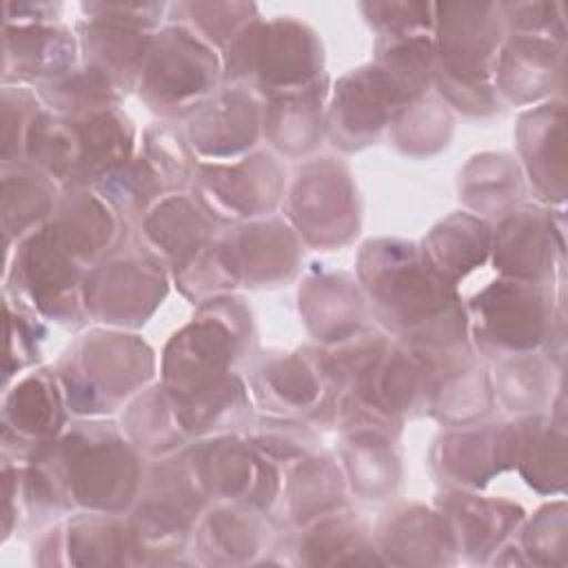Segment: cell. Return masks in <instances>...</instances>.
<instances>
[{
    "label": "cell",
    "mask_w": 568,
    "mask_h": 568,
    "mask_svg": "<svg viewBox=\"0 0 568 568\" xmlns=\"http://www.w3.org/2000/svg\"><path fill=\"white\" fill-rule=\"evenodd\" d=\"M362 277L382 317L413 339L444 342L464 331L453 284L444 280L424 255L404 244H368L362 257Z\"/></svg>",
    "instance_id": "1"
},
{
    "label": "cell",
    "mask_w": 568,
    "mask_h": 568,
    "mask_svg": "<svg viewBox=\"0 0 568 568\" xmlns=\"http://www.w3.org/2000/svg\"><path fill=\"white\" fill-rule=\"evenodd\" d=\"M24 144L33 162L58 180L87 184L122 166L131 135L115 111H91L78 118L33 115Z\"/></svg>",
    "instance_id": "2"
},
{
    "label": "cell",
    "mask_w": 568,
    "mask_h": 568,
    "mask_svg": "<svg viewBox=\"0 0 568 568\" xmlns=\"http://www.w3.org/2000/svg\"><path fill=\"white\" fill-rule=\"evenodd\" d=\"M322 49L315 33L295 20H253L226 49V75L253 80L273 100L317 89Z\"/></svg>",
    "instance_id": "3"
},
{
    "label": "cell",
    "mask_w": 568,
    "mask_h": 568,
    "mask_svg": "<svg viewBox=\"0 0 568 568\" xmlns=\"http://www.w3.org/2000/svg\"><path fill=\"white\" fill-rule=\"evenodd\" d=\"M437 82L442 93L466 91L488 98L486 78L495 69L504 18L499 4H435Z\"/></svg>",
    "instance_id": "4"
},
{
    "label": "cell",
    "mask_w": 568,
    "mask_h": 568,
    "mask_svg": "<svg viewBox=\"0 0 568 568\" xmlns=\"http://www.w3.org/2000/svg\"><path fill=\"white\" fill-rule=\"evenodd\" d=\"M58 486L87 506L115 508L131 499L138 462L126 442L113 433L75 430L58 442Z\"/></svg>",
    "instance_id": "5"
},
{
    "label": "cell",
    "mask_w": 568,
    "mask_h": 568,
    "mask_svg": "<svg viewBox=\"0 0 568 568\" xmlns=\"http://www.w3.org/2000/svg\"><path fill=\"white\" fill-rule=\"evenodd\" d=\"M213 49L186 27H166L153 36L142 69V93L155 109H197L217 80Z\"/></svg>",
    "instance_id": "6"
},
{
    "label": "cell",
    "mask_w": 568,
    "mask_h": 568,
    "mask_svg": "<svg viewBox=\"0 0 568 568\" xmlns=\"http://www.w3.org/2000/svg\"><path fill=\"white\" fill-rule=\"evenodd\" d=\"M151 353L129 335H91L73 373H64L69 404L78 410H104L113 399L131 393L151 373Z\"/></svg>",
    "instance_id": "7"
},
{
    "label": "cell",
    "mask_w": 568,
    "mask_h": 568,
    "mask_svg": "<svg viewBox=\"0 0 568 568\" xmlns=\"http://www.w3.org/2000/svg\"><path fill=\"white\" fill-rule=\"evenodd\" d=\"M477 337L497 351L524 353L552 331V308L541 284L504 280L486 286L473 302Z\"/></svg>",
    "instance_id": "8"
},
{
    "label": "cell",
    "mask_w": 568,
    "mask_h": 568,
    "mask_svg": "<svg viewBox=\"0 0 568 568\" xmlns=\"http://www.w3.org/2000/svg\"><path fill=\"white\" fill-rule=\"evenodd\" d=\"M293 220L308 242L339 244L353 229V189L348 175L331 162L308 164L293 193Z\"/></svg>",
    "instance_id": "9"
},
{
    "label": "cell",
    "mask_w": 568,
    "mask_h": 568,
    "mask_svg": "<svg viewBox=\"0 0 568 568\" xmlns=\"http://www.w3.org/2000/svg\"><path fill=\"white\" fill-rule=\"evenodd\" d=\"M162 295V271L142 257L104 264L84 282L87 308L113 324L144 322Z\"/></svg>",
    "instance_id": "10"
},
{
    "label": "cell",
    "mask_w": 568,
    "mask_h": 568,
    "mask_svg": "<svg viewBox=\"0 0 568 568\" xmlns=\"http://www.w3.org/2000/svg\"><path fill=\"white\" fill-rule=\"evenodd\" d=\"M410 100L395 78L379 64L353 71L335 89L331 126L335 138L362 142L375 135L402 104Z\"/></svg>",
    "instance_id": "11"
},
{
    "label": "cell",
    "mask_w": 568,
    "mask_h": 568,
    "mask_svg": "<svg viewBox=\"0 0 568 568\" xmlns=\"http://www.w3.org/2000/svg\"><path fill=\"white\" fill-rule=\"evenodd\" d=\"M495 82L510 100L526 102L546 95L564 73V42L513 33L497 51Z\"/></svg>",
    "instance_id": "12"
},
{
    "label": "cell",
    "mask_w": 568,
    "mask_h": 568,
    "mask_svg": "<svg viewBox=\"0 0 568 568\" xmlns=\"http://www.w3.org/2000/svg\"><path fill=\"white\" fill-rule=\"evenodd\" d=\"M260 111L251 93L229 89L209 98L193 109L191 140L204 155L226 158L246 146L257 138Z\"/></svg>",
    "instance_id": "13"
},
{
    "label": "cell",
    "mask_w": 568,
    "mask_h": 568,
    "mask_svg": "<svg viewBox=\"0 0 568 568\" xmlns=\"http://www.w3.org/2000/svg\"><path fill=\"white\" fill-rule=\"evenodd\" d=\"M242 175L237 164L204 166L200 173V191L204 200L224 206L229 215H255L271 209L282 191V171L273 158L260 153L242 160Z\"/></svg>",
    "instance_id": "14"
},
{
    "label": "cell",
    "mask_w": 568,
    "mask_h": 568,
    "mask_svg": "<svg viewBox=\"0 0 568 568\" xmlns=\"http://www.w3.org/2000/svg\"><path fill=\"white\" fill-rule=\"evenodd\" d=\"M18 253L16 271L22 288L51 315L62 306L73 311L71 291L78 284L75 257L51 235L49 229L31 235Z\"/></svg>",
    "instance_id": "15"
},
{
    "label": "cell",
    "mask_w": 568,
    "mask_h": 568,
    "mask_svg": "<svg viewBox=\"0 0 568 568\" xmlns=\"http://www.w3.org/2000/svg\"><path fill=\"white\" fill-rule=\"evenodd\" d=\"M541 211H513L495 233V264L519 282L541 284L552 275V220Z\"/></svg>",
    "instance_id": "16"
},
{
    "label": "cell",
    "mask_w": 568,
    "mask_h": 568,
    "mask_svg": "<svg viewBox=\"0 0 568 568\" xmlns=\"http://www.w3.org/2000/svg\"><path fill=\"white\" fill-rule=\"evenodd\" d=\"M564 106L557 102L528 111L519 122V149L535 189L546 200H564Z\"/></svg>",
    "instance_id": "17"
},
{
    "label": "cell",
    "mask_w": 568,
    "mask_h": 568,
    "mask_svg": "<svg viewBox=\"0 0 568 568\" xmlns=\"http://www.w3.org/2000/svg\"><path fill=\"white\" fill-rule=\"evenodd\" d=\"M7 69L20 75L60 78L71 71L75 58L73 36L49 22H16L4 29Z\"/></svg>",
    "instance_id": "18"
},
{
    "label": "cell",
    "mask_w": 568,
    "mask_h": 568,
    "mask_svg": "<svg viewBox=\"0 0 568 568\" xmlns=\"http://www.w3.org/2000/svg\"><path fill=\"white\" fill-rule=\"evenodd\" d=\"M488 242L490 231L481 220L457 213L430 233L428 242H424L422 255L444 280L455 284L459 275H466L484 262Z\"/></svg>",
    "instance_id": "19"
},
{
    "label": "cell",
    "mask_w": 568,
    "mask_h": 568,
    "mask_svg": "<svg viewBox=\"0 0 568 568\" xmlns=\"http://www.w3.org/2000/svg\"><path fill=\"white\" fill-rule=\"evenodd\" d=\"M58 393L47 375H31L16 386L4 404V426L18 437L42 442L58 430Z\"/></svg>",
    "instance_id": "20"
},
{
    "label": "cell",
    "mask_w": 568,
    "mask_h": 568,
    "mask_svg": "<svg viewBox=\"0 0 568 568\" xmlns=\"http://www.w3.org/2000/svg\"><path fill=\"white\" fill-rule=\"evenodd\" d=\"M211 220L195 202L184 197H171L162 202L153 215L146 220V233L151 240L162 246L164 253L184 260L193 257L209 237Z\"/></svg>",
    "instance_id": "21"
},
{
    "label": "cell",
    "mask_w": 568,
    "mask_h": 568,
    "mask_svg": "<svg viewBox=\"0 0 568 568\" xmlns=\"http://www.w3.org/2000/svg\"><path fill=\"white\" fill-rule=\"evenodd\" d=\"M197 462L200 464H193L197 484L224 497H237L244 490L262 488V473L268 468L264 466L253 475V468L257 466L255 459L233 442H211L200 450Z\"/></svg>",
    "instance_id": "22"
},
{
    "label": "cell",
    "mask_w": 568,
    "mask_h": 568,
    "mask_svg": "<svg viewBox=\"0 0 568 568\" xmlns=\"http://www.w3.org/2000/svg\"><path fill=\"white\" fill-rule=\"evenodd\" d=\"M320 89L273 100L264 126L280 149L297 153L313 146L320 135Z\"/></svg>",
    "instance_id": "23"
},
{
    "label": "cell",
    "mask_w": 568,
    "mask_h": 568,
    "mask_svg": "<svg viewBox=\"0 0 568 568\" xmlns=\"http://www.w3.org/2000/svg\"><path fill=\"white\" fill-rule=\"evenodd\" d=\"M180 11H186V18H193L195 29L204 36L202 40L229 44L246 24L253 22L251 13L255 11L253 4H204V2H189L178 4Z\"/></svg>",
    "instance_id": "24"
},
{
    "label": "cell",
    "mask_w": 568,
    "mask_h": 568,
    "mask_svg": "<svg viewBox=\"0 0 568 568\" xmlns=\"http://www.w3.org/2000/svg\"><path fill=\"white\" fill-rule=\"evenodd\" d=\"M264 386L271 388L268 393L291 410L293 406H306L315 397L317 382L313 371L300 359H282L268 373L264 371Z\"/></svg>",
    "instance_id": "25"
},
{
    "label": "cell",
    "mask_w": 568,
    "mask_h": 568,
    "mask_svg": "<svg viewBox=\"0 0 568 568\" xmlns=\"http://www.w3.org/2000/svg\"><path fill=\"white\" fill-rule=\"evenodd\" d=\"M368 11L371 22L384 31V36H410V33H426L433 22V4L419 2H375L364 4Z\"/></svg>",
    "instance_id": "26"
},
{
    "label": "cell",
    "mask_w": 568,
    "mask_h": 568,
    "mask_svg": "<svg viewBox=\"0 0 568 568\" xmlns=\"http://www.w3.org/2000/svg\"><path fill=\"white\" fill-rule=\"evenodd\" d=\"M501 18L515 29V33L557 38L564 42V7L548 2H526V4H499Z\"/></svg>",
    "instance_id": "27"
}]
</instances>
